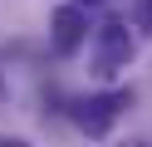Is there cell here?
Segmentation results:
<instances>
[{
  "mask_svg": "<svg viewBox=\"0 0 152 147\" xmlns=\"http://www.w3.org/2000/svg\"><path fill=\"white\" fill-rule=\"evenodd\" d=\"M137 20H142V25L152 29V0H137Z\"/></svg>",
  "mask_w": 152,
  "mask_h": 147,
  "instance_id": "4",
  "label": "cell"
},
{
  "mask_svg": "<svg viewBox=\"0 0 152 147\" xmlns=\"http://www.w3.org/2000/svg\"><path fill=\"white\" fill-rule=\"evenodd\" d=\"M132 59V29L123 20H108L103 29H93V74L98 78H113L118 69H128Z\"/></svg>",
  "mask_w": 152,
  "mask_h": 147,
  "instance_id": "1",
  "label": "cell"
},
{
  "mask_svg": "<svg viewBox=\"0 0 152 147\" xmlns=\"http://www.w3.org/2000/svg\"><path fill=\"white\" fill-rule=\"evenodd\" d=\"M0 147H34V142H25V137H0Z\"/></svg>",
  "mask_w": 152,
  "mask_h": 147,
  "instance_id": "5",
  "label": "cell"
},
{
  "mask_svg": "<svg viewBox=\"0 0 152 147\" xmlns=\"http://www.w3.org/2000/svg\"><path fill=\"white\" fill-rule=\"evenodd\" d=\"M83 39H88V15H83L79 5H59L49 15V44H54V54H79L83 49Z\"/></svg>",
  "mask_w": 152,
  "mask_h": 147,
  "instance_id": "3",
  "label": "cell"
},
{
  "mask_svg": "<svg viewBox=\"0 0 152 147\" xmlns=\"http://www.w3.org/2000/svg\"><path fill=\"white\" fill-rule=\"evenodd\" d=\"M5 98H10V88H5V74H0V108H5Z\"/></svg>",
  "mask_w": 152,
  "mask_h": 147,
  "instance_id": "6",
  "label": "cell"
},
{
  "mask_svg": "<svg viewBox=\"0 0 152 147\" xmlns=\"http://www.w3.org/2000/svg\"><path fill=\"white\" fill-rule=\"evenodd\" d=\"M88 5H98V0H88Z\"/></svg>",
  "mask_w": 152,
  "mask_h": 147,
  "instance_id": "7",
  "label": "cell"
},
{
  "mask_svg": "<svg viewBox=\"0 0 152 147\" xmlns=\"http://www.w3.org/2000/svg\"><path fill=\"white\" fill-rule=\"evenodd\" d=\"M123 108H132V88H113V93L83 98L74 118H79V127H83L88 137H103V132H108V127L123 118Z\"/></svg>",
  "mask_w": 152,
  "mask_h": 147,
  "instance_id": "2",
  "label": "cell"
}]
</instances>
